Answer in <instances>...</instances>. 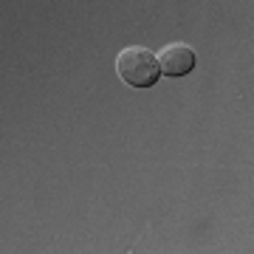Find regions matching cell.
<instances>
[{
    "mask_svg": "<svg viewBox=\"0 0 254 254\" xmlns=\"http://www.w3.org/2000/svg\"><path fill=\"white\" fill-rule=\"evenodd\" d=\"M158 63H161L164 76H187L195 68V51L184 43H170V46L161 48Z\"/></svg>",
    "mask_w": 254,
    "mask_h": 254,
    "instance_id": "7a4b0ae2",
    "label": "cell"
},
{
    "mask_svg": "<svg viewBox=\"0 0 254 254\" xmlns=\"http://www.w3.org/2000/svg\"><path fill=\"white\" fill-rule=\"evenodd\" d=\"M116 73L130 88H153L161 76V63L150 48L127 46L116 57Z\"/></svg>",
    "mask_w": 254,
    "mask_h": 254,
    "instance_id": "6da1fadb",
    "label": "cell"
}]
</instances>
